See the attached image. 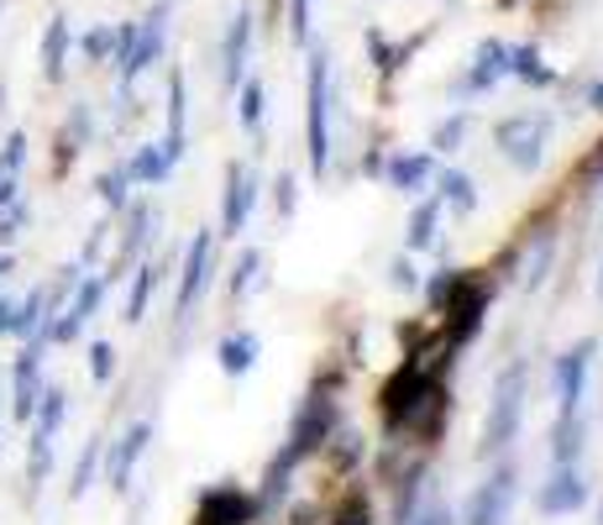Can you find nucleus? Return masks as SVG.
<instances>
[{"label": "nucleus", "mask_w": 603, "mask_h": 525, "mask_svg": "<svg viewBox=\"0 0 603 525\" xmlns=\"http://www.w3.org/2000/svg\"><path fill=\"white\" fill-rule=\"evenodd\" d=\"M441 379H436V363H425V352H415L409 363L383 384V421L404 425V431H436V415H441Z\"/></svg>", "instance_id": "nucleus-1"}, {"label": "nucleus", "mask_w": 603, "mask_h": 525, "mask_svg": "<svg viewBox=\"0 0 603 525\" xmlns=\"http://www.w3.org/2000/svg\"><path fill=\"white\" fill-rule=\"evenodd\" d=\"M304 147H310V168H315V174H331V59H325V53H310Z\"/></svg>", "instance_id": "nucleus-2"}, {"label": "nucleus", "mask_w": 603, "mask_h": 525, "mask_svg": "<svg viewBox=\"0 0 603 525\" xmlns=\"http://www.w3.org/2000/svg\"><path fill=\"white\" fill-rule=\"evenodd\" d=\"M524 384H530L524 363H509L499 373V384H493V404H488V421H482V452H503V446L514 442L520 415H524Z\"/></svg>", "instance_id": "nucleus-3"}, {"label": "nucleus", "mask_w": 603, "mask_h": 525, "mask_svg": "<svg viewBox=\"0 0 603 525\" xmlns=\"http://www.w3.org/2000/svg\"><path fill=\"white\" fill-rule=\"evenodd\" d=\"M163 38H168V21H163V6L153 17H142L137 27H121L116 32V63H121V84H132L137 74H147L153 63L163 59Z\"/></svg>", "instance_id": "nucleus-4"}, {"label": "nucleus", "mask_w": 603, "mask_h": 525, "mask_svg": "<svg viewBox=\"0 0 603 525\" xmlns=\"http://www.w3.org/2000/svg\"><path fill=\"white\" fill-rule=\"evenodd\" d=\"M593 352L599 342L588 337L572 352L557 358V415H583V394H588V373H593Z\"/></svg>", "instance_id": "nucleus-5"}, {"label": "nucleus", "mask_w": 603, "mask_h": 525, "mask_svg": "<svg viewBox=\"0 0 603 525\" xmlns=\"http://www.w3.org/2000/svg\"><path fill=\"white\" fill-rule=\"evenodd\" d=\"M493 142L503 147V158L514 163V168H541V158H545V116H509V122H499Z\"/></svg>", "instance_id": "nucleus-6"}, {"label": "nucleus", "mask_w": 603, "mask_h": 525, "mask_svg": "<svg viewBox=\"0 0 603 525\" xmlns=\"http://www.w3.org/2000/svg\"><path fill=\"white\" fill-rule=\"evenodd\" d=\"M105 300V279H80L74 284V300H69V310H63L59 321H48L42 326V342H74L84 331V321L101 310Z\"/></svg>", "instance_id": "nucleus-7"}, {"label": "nucleus", "mask_w": 603, "mask_h": 525, "mask_svg": "<svg viewBox=\"0 0 603 525\" xmlns=\"http://www.w3.org/2000/svg\"><path fill=\"white\" fill-rule=\"evenodd\" d=\"M210 262H216V237L210 231H195V243H189V253H184V274H179V300H174V310H179V321L195 310V300L205 295V284H210Z\"/></svg>", "instance_id": "nucleus-8"}, {"label": "nucleus", "mask_w": 603, "mask_h": 525, "mask_svg": "<svg viewBox=\"0 0 603 525\" xmlns=\"http://www.w3.org/2000/svg\"><path fill=\"white\" fill-rule=\"evenodd\" d=\"M514 467L503 463L499 473H488V484L472 494V505H467V525H503L509 521V505H514Z\"/></svg>", "instance_id": "nucleus-9"}, {"label": "nucleus", "mask_w": 603, "mask_h": 525, "mask_svg": "<svg viewBox=\"0 0 603 525\" xmlns=\"http://www.w3.org/2000/svg\"><path fill=\"white\" fill-rule=\"evenodd\" d=\"M252 200H258V174H252L247 163H231V168H226V200H221V231L226 237H237L241 226H247Z\"/></svg>", "instance_id": "nucleus-10"}, {"label": "nucleus", "mask_w": 603, "mask_h": 525, "mask_svg": "<svg viewBox=\"0 0 603 525\" xmlns=\"http://www.w3.org/2000/svg\"><path fill=\"white\" fill-rule=\"evenodd\" d=\"M588 505V478L578 463H557V473L541 488V515H572Z\"/></svg>", "instance_id": "nucleus-11"}, {"label": "nucleus", "mask_w": 603, "mask_h": 525, "mask_svg": "<svg viewBox=\"0 0 603 525\" xmlns=\"http://www.w3.org/2000/svg\"><path fill=\"white\" fill-rule=\"evenodd\" d=\"M11 410H17V421H32V410L42 400V337L27 352L17 358V373H11Z\"/></svg>", "instance_id": "nucleus-12"}, {"label": "nucleus", "mask_w": 603, "mask_h": 525, "mask_svg": "<svg viewBox=\"0 0 603 525\" xmlns=\"http://www.w3.org/2000/svg\"><path fill=\"white\" fill-rule=\"evenodd\" d=\"M482 310H488V295H482L478 284H462V295L446 305V337L462 347L478 337V326H482Z\"/></svg>", "instance_id": "nucleus-13"}, {"label": "nucleus", "mask_w": 603, "mask_h": 525, "mask_svg": "<svg viewBox=\"0 0 603 525\" xmlns=\"http://www.w3.org/2000/svg\"><path fill=\"white\" fill-rule=\"evenodd\" d=\"M258 505L241 488H210L200 500V525H252Z\"/></svg>", "instance_id": "nucleus-14"}, {"label": "nucleus", "mask_w": 603, "mask_h": 525, "mask_svg": "<svg viewBox=\"0 0 603 525\" xmlns=\"http://www.w3.org/2000/svg\"><path fill=\"white\" fill-rule=\"evenodd\" d=\"M430 174H436L430 153H394V158L383 163V179H388V189H399V195H415V189H425V184H430Z\"/></svg>", "instance_id": "nucleus-15"}, {"label": "nucleus", "mask_w": 603, "mask_h": 525, "mask_svg": "<svg viewBox=\"0 0 603 525\" xmlns=\"http://www.w3.org/2000/svg\"><path fill=\"white\" fill-rule=\"evenodd\" d=\"M147 442H153V425L137 421L126 436L116 442V452H111V463H105V473H111V488H126L132 484V467H137V457L147 452Z\"/></svg>", "instance_id": "nucleus-16"}, {"label": "nucleus", "mask_w": 603, "mask_h": 525, "mask_svg": "<svg viewBox=\"0 0 603 525\" xmlns=\"http://www.w3.org/2000/svg\"><path fill=\"white\" fill-rule=\"evenodd\" d=\"M247 48H252V11H237L231 32H226V48H221V74L231 90L247 80Z\"/></svg>", "instance_id": "nucleus-17"}, {"label": "nucleus", "mask_w": 603, "mask_h": 525, "mask_svg": "<svg viewBox=\"0 0 603 525\" xmlns=\"http://www.w3.org/2000/svg\"><path fill=\"white\" fill-rule=\"evenodd\" d=\"M499 80H509V48L503 42H478V53H472V74H467V90L478 95V90H493Z\"/></svg>", "instance_id": "nucleus-18"}, {"label": "nucleus", "mask_w": 603, "mask_h": 525, "mask_svg": "<svg viewBox=\"0 0 603 525\" xmlns=\"http://www.w3.org/2000/svg\"><path fill=\"white\" fill-rule=\"evenodd\" d=\"M262 342L252 337V331H237V337H226L221 347H216V363H221V373H231V379H241V373H252V363H258Z\"/></svg>", "instance_id": "nucleus-19"}, {"label": "nucleus", "mask_w": 603, "mask_h": 525, "mask_svg": "<svg viewBox=\"0 0 603 525\" xmlns=\"http://www.w3.org/2000/svg\"><path fill=\"white\" fill-rule=\"evenodd\" d=\"M168 168H174V158H168V147H163V142H147V147H137V158L126 163V179L158 184V179H168Z\"/></svg>", "instance_id": "nucleus-20"}, {"label": "nucleus", "mask_w": 603, "mask_h": 525, "mask_svg": "<svg viewBox=\"0 0 603 525\" xmlns=\"http://www.w3.org/2000/svg\"><path fill=\"white\" fill-rule=\"evenodd\" d=\"M63 59H69V21L53 17L48 32H42V74H48V80H63Z\"/></svg>", "instance_id": "nucleus-21"}, {"label": "nucleus", "mask_w": 603, "mask_h": 525, "mask_svg": "<svg viewBox=\"0 0 603 525\" xmlns=\"http://www.w3.org/2000/svg\"><path fill=\"white\" fill-rule=\"evenodd\" d=\"M163 147L174 163L184 158V74H168V137H163Z\"/></svg>", "instance_id": "nucleus-22"}, {"label": "nucleus", "mask_w": 603, "mask_h": 525, "mask_svg": "<svg viewBox=\"0 0 603 525\" xmlns=\"http://www.w3.org/2000/svg\"><path fill=\"white\" fill-rule=\"evenodd\" d=\"M583 452V415H557V446H551V463H578Z\"/></svg>", "instance_id": "nucleus-23"}, {"label": "nucleus", "mask_w": 603, "mask_h": 525, "mask_svg": "<svg viewBox=\"0 0 603 525\" xmlns=\"http://www.w3.org/2000/svg\"><path fill=\"white\" fill-rule=\"evenodd\" d=\"M509 74L524 84H557V74L541 63V53L536 48H509Z\"/></svg>", "instance_id": "nucleus-24"}, {"label": "nucleus", "mask_w": 603, "mask_h": 525, "mask_svg": "<svg viewBox=\"0 0 603 525\" xmlns=\"http://www.w3.org/2000/svg\"><path fill=\"white\" fill-rule=\"evenodd\" d=\"M441 205H451V210H472L478 205V189H472V179H467L462 168H441Z\"/></svg>", "instance_id": "nucleus-25"}, {"label": "nucleus", "mask_w": 603, "mask_h": 525, "mask_svg": "<svg viewBox=\"0 0 603 525\" xmlns=\"http://www.w3.org/2000/svg\"><path fill=\"white\" fill-rule=\"evenodd\" d=\"M441 195H436V200H425L420 210H415V222H409V247H415V253H425V247L436 243V226H441Z\"/></svg>", "instance_id": "nucleus-26"}, {"label": "nucleus", "mask_w": 603, "mask_h": 525, "mask_svg": "<svg viewBox=\"0 0 603 525\" xmlns=\"http://www.w3.org/2000/svg\"><path fill=\"white\" fill-rule=\"evenodd\" d=\"M63 415H69V394H63V389H42L38 410H32V421H38V431H42V436H59Z\"/></svg>", "instance_id": "nucleus-27"}, {"label": "nucleus", "mask_w": 603, "mask_h": 525, "mask_svg": "<svg viewBox=\"0 0 603 525\" xmlns=\"http://www.w3.org/2000/svg\"><path fill=\"white\" fill-rule=\"evenodd\" d=\"M153 284H158V268H153V262H142V268H137V284H132V295H126V321H142V316H147Z\"/></svg>", "instance_id": "nucleus-28"}, {"label": "nucleus", "mask_w": 603, "mask_h": 525, "mask_svg": "<svg viewBox=\"0 0 603 525\" xmlns=\"http://www.w3.org/2000/svg\"><path fill=\"white\" fill-rule=\"evenodd\" d=\"M258 268H262V253H258V247H247V253L237 258V268H231V284H226V289H231V300H241V295L258 284Z\"/></svg>", "instance_id": "nucleus-29"}, {"label": "nucleus", "mask_w": 603, "mask_h": 525, "mask_svg": "<svg viewBox=\"0 0 603 525\" xmlns=\"http://www.w3.org/2000/svg\"><path fill=\"white\" fill-rule=\"evenodd\" d=\"M241 126L247 132L262 126V84L258 80H241Z\"/></svg>", "instance_id": "nucleus-30"}, {"label": "nucleus", "mask_w": 603, "mask_h": 525, "mask_svg": "<svg viewBox=\"0 0 603 525\" xmlns=\"http://www.w3.org/2000/svg\"><path fill=\"white\" fill-rule=\"evenodd\" d=\"M116 53V32L111 27H95V32H84V59L90 63H105Z\"/></svg>", "instance_id": "nucleus-31"}, {"label": "nucleus", "mask_w": 603, "mask_h": 525, "mask_svg": "<svg viewBox=\"0 0 603 525\" xmlns=\"http://www.w3.org/2000/svg\"><path fill=\"white\" fill-rule=\"evenodd\" d=\"M95 463H101V442H90V446H84L80 467H74V484H69V494H74V500H80L84 488H90V478H95Z\"/></svg>", "instance_id": "nucleus-32"}, {"label": "nucleus", "mask_w": 603, "mask_h": 525, "mask_svg": "<svg viewBox=\"0 0 603 525\" xmlns=\"http://www.w3.org/2000/svg\"><path fill=\"white\" fill-rule=\"evenodd\" d=\"M48 467H53V436L32 431V484H42V478H48Z\"/></svg>", "instance_id": "nucleus-33"}, {"label": "nucleus", "mask_w": 603, "mask_h": 525, "mask_svg": "<svg viewBox=\"0 0 603 525\" xmlns=\"http://www.w3.org/2000/svg\"><path fill=\"white\" fill-rule=\"evenodd\" d=\"M90 373H95V384H105V379L116 373V347H111V342L90 347Z\"/></svg>", "instance_id": "nucleus-34"}, {"label": "nucleus", "mask_w": 603, "mask_h": 525, "mask_svg": "<svg viewBox=\"0 0 603 525\" xmlns=\"http://www.w3.org/2000/svg\"><path fill=\"white\" fill-rule=\"evenodd\" d=\"M95 189H101V200L111 205V210H121V205H126V168H116V174H101V184H95Z\"/></svg>", "instance_id": "nucleus-35"}, {"label": "nucleus", "mask_w": 603, "mask_h": 525, "mask_svg": "<svg viewBox=\"0 0 603 525\" xmlns=\"http://www.w3.org/2000/svg\"><path fill=\"white\" fill-rule=\"evenodd\" d=\"M462 132H467V116H451L446 126H436V137H430V147H441V153H451V147L462 142Z\"/></svg>", "instance_id": "nucleus-36"}, {"label": "nucleus", "mask_w": 603, "mask_h": 525, "mask_svg": "<svg viewBox=\"0 0 603 525\" xmlns=\"http://www.w3.org/2000/svg\"><path fill=\"white\" fill-rule=\"evenodd\" d=\"M289 32H294V42L310 38V0H289Z\"/></svg>", "instance_id": "nucleus-37"}, {"label": "nucleus", "mask_w": 603, "mask_h": 525, "mask_svg": "<svg viewBox=\"0 0 603 525\" xmlns=\"http://www.w3.org/2000/svg\"><path fill=\"white\" fill-rule=\"evenodd\" d=\"M21 158H27V137H21V132H11V137H6V153H0V163H6V174H17Z\"/></svg>", "instance_id": "nucleus-38"}, {"label": "nucleus", "mask_w": 603, "mask_h": 525, "mask_svg": "<svg viewBox=\"0 0 603 525\" xmlns=\"http://www.w3.org/2000/svg\"><path fill=\"white\" fill-rule=\"evenodd\" d=\"M331 525H367V505H362L357 494H352V500L336 509V521H331Z\"/></svg>", "instance_id": "nucleus-39"}, {"label": "nucleus", "mask_w": 603, "mask_h": 525, "mask_svg": "<svg viewBox=\"0 0 603 525\" xmlns=\"http://www.w3.org/2000/svg\"><path fill=\"white\" fill-rule=\"evenodd\" d=\"M21 222H27V205H11V216H0V247L17 237V226H21Z\"/></svg>", "instance_id": "nucleus-40"}, {"label": "nucleus", "mask_w": 603, "mask_h": 525, "mask_svg": "<svg viewBox=\"0 0 603 525\" xmlns=\"http://www.w3.org/2000/svg\"><path fill=\"white\" fill-rule=\"evenodd\" d=\"M409 525H457V521H451V509H446V505H425Z\"/></svg>", "instance_id": "nucleus-41"}, {"label": "nucleus", "mask_w": 603, "mask_h": 525, "mask_svg": "<svg viewBox=\"0 0 603 525\" xmlns=\"http://www.w3.org/2000/svg\"><path fill=\"white\" fill-rule=\"evenodd\" d=\"M336 442H342V446H336V457H342V467H352V463L362 457V436H336Z\"/></svg>", "instance_id": "nucleus-42"}, {"label": "nucleus", "mask_w": 603, "mask_h": 525, "mask_svg": "<svg viewBox=\"0 0 603 525\" xmlns=\"http://www.w3.org/2000/svg\"><path fill=\"white\" fill-rule=\"evenodd\" d=\"M17 174H0V210H6V205H17Z\"/></svg>", "instance_id": "nucleus-43"}, {"label": "nucleus", "mask_w": 603, "mask_h": 525, "mask_svg": "<svg viewBox=\"0 0 603 525\" xmlns=\"http://www.w3.org/2000/svg\"><path fill=\"white\" fill-rule=\"evenodd\" d=\"M394 289H415V268H409V262H394Z\"/></svg>", "instance_id": "nucleus-44"}, {"label": "nucleus", "mask_w": 603, "mask_h": 525, "mask_svg": "<svg viewBox=\"0 0 603 525\" xmlns=\"http://www.w3.org/2000/svg\"><path fill=\"white\" fill-rule=\"evenodd\" d=\"M279 210H283V216L294 210V179H289V174L279 179Z\"/></svg>", "instance_id": "nucleus-45"}, {"label": "nucleus", "mask_w": 603, "mask_h": 525, "mask_svg": "<svg viewBox=\"0 0 603 525\" xmlns=\"http://www.w3.org/2000/svg\"><path fill=\"white\" fill-rule=\"evenodd\" d=\"M588 105H593V111H603V84H593V90H588Z\"/></svg>", "instance_id": "nucleus-46"}, {"label": "nucleus", "mask_w": 603, "mask_h": 525, "mask_svg": "<svg viewBox=\"0 0 603 525\" xmlns=\"http://www.w3.org/2000/svg\"><path fill=\"white\" fill-rule=\"evenodd\" d=\"M599 295H603V274H599Z\"/></svg>", "instance_id": "nucleus-47"}, {"label": "nucleus", "mask_w": 603, "mask_h": 525, "mask_svg": "<svg viewBox=\"0 0 603 525\" xmlns=\"http://www.w3.org/2000/svg\"><path fill=\"white\" fill-rule=\"evenodd\" d=\"M599 525H603V521H599Z\"/></svg>", "instance_id": "nucleus-48"}]
</instances>
